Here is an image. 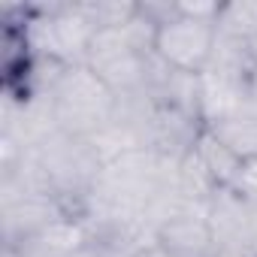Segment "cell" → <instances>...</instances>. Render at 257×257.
<instances>
[{"mask_svg": "<svg viewBox=\"0 0 257 257\" xmlns=\"http://www.w3.org/2000/svg\"><path fill=\"white\" fill-rule=\"evenodd\" d=\"M233 191H239L245 200L257 203V158L254 161H245L242 170H239V179L233 185Z\"/></svg>", "mask_w": 257, "mask_h": 257, "instance_id": "5b68a950", "label": "cell"}, {"mask_svg": "<svg viewBox=\"0 0 257 257\" xmlns=\"http://www.w3.org/2000/svg\"><path fill=\"white\" fill-rule=\"evenodd\" d=\"M206 131H209L224 149H230L242 164H245V161H254V158H257V103L248 100V103H242L239 109L212 118V121L206 124Z\"/></svg>", "mask_w": 257, "mask_h": 257, "instance_id": "277c9868", "label": "cell"}, {"mask_svg": "<svg viewBox=\"0 0 257 257\" xmlns=\"http://www.w3.org/2000/svg\"><path fill=\"white\" fill-rule=\"evenodd\" d=\"M152 245L167 257H218L221 245L209 224L206 209L179 206L152 233Z\"/></svg>", "mask_w": 257, "mask_h": 257, "instance_id": "3957f363", "label": "cell"}, {"mask_svg": "<svg viewBox=\"0 0 257 257\" xmlns=\"http://www.w3.org/2000/svg\"><path fill=\"white\" fill-rule=\"evenodd\" d=\"M143 7L158 22L155 40H152V55L173 73L203 76L215 58L218 19L191 16L179 4H164V7L143 4Z\"/></svg>", "mask_w": 257, "mask_h": 257, "instance_id": "7a4b0ae2", "label": "cell"}, {"mask_svg": "<svg viewBox=\"0 0 257 257\" xmlns=\"http://www.w3.org/2000/svg\"><path fill=\"white\" fill-rule=\"evenodd\" d=\"M58 131L76 140H97L121 115V97L85 64H70L49 88Z\"/></svg>", "mask_w": 257, "mask_h": 257, "instance_id": "6da1fadb", "label": "cell"}]
</instances>
